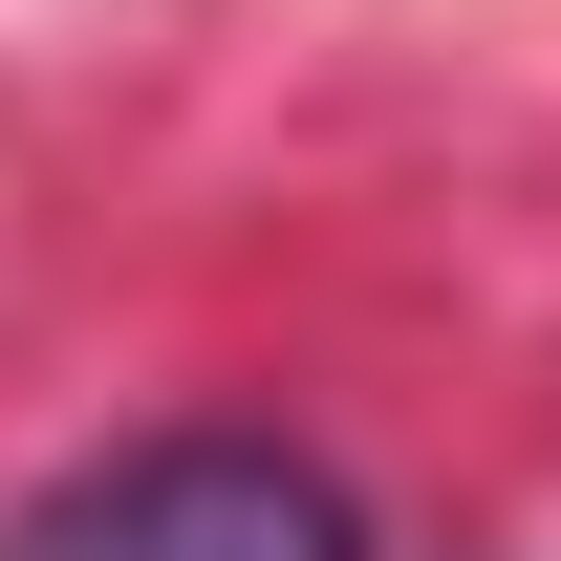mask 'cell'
<instances>
[{"mask_svg": "<svg viewBox=\"0 0 561 561\" xmlns=\"http://www.w3.org/2000/svg\"><path fill=\"white\" fill-rule=\"evenodd\" d=\"M0 561H367V518H346V476L280 454V432H130V454H87L66 496H22Z\"/></svg>", "mask_w": 561, "mask_h": 561, "instance_id": "1", "label": "cell"}]
</instances>
